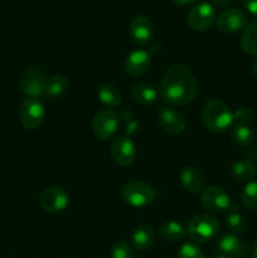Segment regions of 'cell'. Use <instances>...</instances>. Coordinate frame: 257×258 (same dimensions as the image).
<instances>
[{"mask_svg": "<svg viewBox=\"0 0 257 258\" xmlns=\"http://www.w3.org/2000/svg\"><path fill=\"white\" fill-rule=\"evenodd\" d=\"M198 95V82L185 64H173L165 71L159 86V98L168 106H185Z\"/></svg>", "mask_w": 257, "mask_h": 258, "instance_id": "6da1fadb", "label": "cell"}, {"mask_svg": "<svg viewBox=\"0 0 257 258\" xmlns=\"http://www.w3.org/2000/svg\"><path fill=\"white\" fill-rule=\"evenodd\" d=\"M202 120L209 133L223 134L233 125V112L226 102L218 98H212L204 105Z\"/></svg>", "mask_w": 257, "mask_h": 258, "instance_id": "7a4b0ae2", "label": "cell"}, {"mask_svg": "<svg viewBox=\"0 0 257 258\" xmlns=\"http://www.w3.org/2000/svg\"><path fill=\"white\" fill-rule=\"evenodd\" d=\"M219 222L209 213L198 214L189 222L186 233L197 243H207L218 234Z\"/></svg>", "mask_w": 257, "mask_h": 258, "instance_id": "3957f363", "label": "cell"}, {"mask_svg": "<svg viewBox=\"0 0 257 258\" xmlns=\"http://www.w3.org/2000/svg\"><path fill=\"white\" fill-rule=\"evenodd\" d=\"M122 198L128 206L141 208L151 204L155 199V190L148 183L140 180H133L125 184L122 188Z\"/></svg>", "mask_w": 257, "mask_h": 258, "instance_id": "277c9868", "label": "cell"}, {"mask_svg": "<svg viewBox=\"0 0 257 258\" xmlns=\"http://www.w3.org/2000/svg\"><path fill=\"white\" fill-rule=\"evenodd\" d=\"M47 77L39 67H29L20 78V90L28 98H42L45 96Z\"/></svg>", "mask_w": 257, "mask_h": 258, "instance_id": "5b68a950", "label": "cell"}, {"mask_svg": "<svg viewBox=\"0 0 257 258\" xmlns=\"http://www.w3.org/2000/svg\"><path fill=\"white\" fill-rule=\"evenodd\" d=\"M120 122V115L113 110H103L95 115L92 120V131L101 141H107L116 134Z\"/></svg>", "mask_w": 257, "mask_h": 258, "instance_id": "8992f818", "label": "cell"}, {"mask_svg": "<svg viewBox=\"0 0 257 258\" xmlns=\"http://www.w3.org/2000/svg\"><path fill=\"white\" fill-rule=\"evenodd\" d=\"M216 20V9L207 2L194 4L188 13V25L194 32H206Z\"/></svg>", "mask_w": 257, "mask_h": 258, "instance_id": "52a82bcc", "label": "cell"}, {"mask_svg": "<svg viewBox=\"0 0 257 258\" xmlns=\"http://www.w3.org/2000/svg\"><path fill=\"white\" fill-rule=\"evenodd\" d=\"M45 117L44 105L40 98H27L19 108V121L27 130H35Z\"/></svg>", "mask_w": 257, "mask_h": 258, "instance_id": "ba28073f", "label": "cell"}, {"mask_svg": "<svg viewBox=\"0 0 257 258\" xmlns=\"http://www.w3.org/2000/svg\"><path fill=\"white\" fill-rule=\"evenodd\" d=\"M202 203L209 213L219 214L231 211V198L224 189L217 185H209L202 190Z\"/></svg>", "mask_w": 257, "mask_h": 258, "instance_id": "9c48e42d", "label": "cell"}, {"mask_svg": "<svg viewBox=\"0 0 257 258\" xmlns=\"http://www.w3.org/2000/svg\"><path fill=\"white\" fill-rule=\"evenodd\" d=\"M158 123L164 131L171 135H180L186 130V118L180 111L171 106H161L158 111Z\"/></svg>", "mask_w": 257, "mask_h": 258, "instance_id": "30bf717a", "label": "cell"}, {"mask_svg": "<svg viewBox=\"0 0 257 258\" xmlns=\"http://www.w3.org/2000/svg\"><path fill=\"white\" fill-rule=\"evenodd\" d=\"M247 25V15L238 8L224 9L217 18V28L224 34H234L243 30Z\"/></svg>", "mask_w": 257, "mask_h": 258, "instance_id": "8fae6325", "label": "cell"}, {"mask_svg": "<svg viewBox=\"0 0 257 258\" xmlns=\"http://www.w3.org/2000/svg\"><path fill=\"white\" fill-rule=\"evenodd\" d=\"M70 203V196L59 186H50L44 189L39 196V204L43 211L48 213H59L65 211Z\"/></svg>", "mask_w": 257, "mask_h": 258, "instance_id": "7c38bea8", "label": "cell"}, {"mask_svg": "<svg viewBox=\"0 0 257 258\" xmlns=\"http://www.w3.org/2000/svg\"><path fill=\"white\" fill-rule=\"evenodd\" d=\"M111 156L120 166H128L136 158V146L128 136H118L111 144Z\"/></svg>", "mask_w": 257, "mask_h": 258, "instance_id": "4fadbf2b", "label": "cell"}, {"mask_svg": "<svg viewBox=\"0 0 257 258\" xmlns=\"http://www.w3.org/2000/svg\"><path fill=\"white\" fill-rule=\"evenodd\" d=\"M151 67V57L146 50L135 49L126 55L125 71L131 77H141Z\"/></svg>", "mask_w": 257, "mask_h": 258, "instance_id": "5bb4252c", "label": "cell"}, {"mask_svg": "<svg viewBox=\"0 0 257 258\" xmlns=\"http://www.w3.org/2000/svg\"><path fill=\"white\" fill-rule=\"evenodd\" d=\"M128 33L133 42L138 45H146L153 38V24L150 19L144 15H136L128 25Z\"/></svg>", "mask_w": 257, "mask_h": 258, "instance_id": "9a60e30c", "label": "cell"}, {"mask_svg": "<svg viewBox=\"0 0 257 258\" xmlns=\"http://www.w3.org/2000/svg\"><path fill=\"white\" fill-rule=\"evenodd\" d=\"M218 249L229 258H244L249 248L246 242L234 233H226L219 238Z\"/></svg>", "mask_w": 257, "mask_h": 258, "instance_id": "2e32d148", "label": "cell"}, {"mask_svg": "<svg viewBox=\"0 0 257 258\" xmlns=\"http://www.w3.org/2000/svg\"><path fill=\"white\" fill-rule=\"evenodd\" d=\"M180 183L189 193H199L204 189V176L196 166H185L180 171Z\"/></svg>", "mask_w": 257, "mask_h": 258, "instance_id": "e0dca14e", "label": "cell"}, {"mask_svg": "<svg viewBox=\"0 0 257 258\" xmlns=\"http://www.w3.org/2000/svg\"><path fill=\"white\" fill-rule=\"evenodd\" d=\"M131 242L138 251H148L155 243V231L149 224H140L131 234Z\"/></svg>", "mask_w": 257, "mask_h": 258, "instance_id": "ac0fdd59", "label": "cell"}, {"mask_svg": "<svg viewBox=\"0 0 257 258\" xmlns=\"http://www.w3.org/2000/svg\"><path fill=\"white\" fill-rule=\"evenodd\" d=\"M133 97L139 105L144 107H150L155 105L158 101L159 92L149 83L139 82L133 87Z\"/></svg>", "mask_w": 257, "mask_h": 258, "instance_id": "d6986e66", "label": "cell"}, {"mask_svg": "<svg viewBox=\"0 0 257 258\" xmlns=\"http://www.w3.org/2000/svg\"><path fill=\"white\" fill-rule=\"evenodd\" d=\"M231 176L237 181H249L257 173V166L251 159H239L231 165Z\"/></svg>", "mask_w": 257, "mask_h": 258, "instance_id": "ffe728a7", "label": "cell"}, {"mask_svg": "<svg viewBox=\"0 0 257 258\" xmlns=\"http://www.w3.org/2000/svg\"><path fill=\"white\" fill-rule=\"evenodd\" d=\"M231 130V139L234 144L242 148L252 145L254 141V131L248 123H233Z\"/></svg>", "mask_w": 257, "mask_h": 258, "instance_id": "44dd1931", "label": "cell"}, {"mask_svg": "<svg viewBox=\"0 0 257 258\" xmlns=\"http://www.w3.org/2000/svg\"><path fill=\"white\" fill-rule=\"evenodd\" d=\"M241 47L246 54L257 55V19L249 22L243 29Z\"/></svg>", "mask_w": 257, "mask_h": 258, "instance_id": "7402d4cb", "label": "cell"}, {"mask_svg": "<svg viewBox=\"0 0 257 258\" xmlns=\"http://www.w3.org/2000/svg\"><path fill=\"white\" fill-rule=\"evenodd\" d=\"M186 233V229L184 226L179 222L175 221H168L165 223L161 224L160 229H159V234L164 241L168 242H178L184 238Z\"/></svg>", "mask_w": 257, "mask_h": 258, "instance_id": "603a6c76", "label": "cell"}, {"mask_svg": "<svg viewBox=\"0 0 257 258\" xmlns=\"http://www.w3.org/2000/svg\"><path fill=\"white\" fill-rule=\"evenodd\" d=\"M68 86L70 83L66 76L53 75L52 77L48 78L45 83V96H48L50 100L58 98L68 90Z\"/></svg>", "mask_w": 257, "mask_h": 258, "instance_id": "cb8c5ba5", "label": "cell"}, {"mask_svg": "<svg viewBox=\"0 0 257 258\" xmlns=\"http://www.w3.org/2000/svg\"><path fill=\"white\" fill-rule=\"evenodd\" d=\"M98 100L108 108H117L121 105V93L115 86L103 85L98 88Z\"/></svg>", "mask_w": 257, "mask_h": 258, "instance_id": "d4e9b609", "label": "cell"}, {"mask_svg": "<svg viewBox=\"0 0 257 258\" xmlns=\"http://www.w3.org/2000/svg\"><path fill=\"white\" fill-rule=\"evenodd\" d=\"M241 199L246 208L257 209V180H251L244 185Z\"/></svg>", "mask_w": 257, "mask_h": 258, "instance_id": "484cf974", "label": "cell"}, {"mask_svg": "<svg viewBox=\"0 0 257 258\" xmlns=\"http://www.w3.org/2000/svg\"><path fill=\"white\" fill-rule=\"evenodd\" d=\"M226 223L233 233H242L247 229V219L239 212L231 211L226 217Z\"/></svg>", "mask_w": 257, "mask_h": 258, "instance_id": "4316f807", "label": "cell"}, {"mask_svg": "<svg viewBox=\"0 0 257 258\" xmlns=\"http://www.w3.org/2000/svg\"><path fill=\"white\" fill-rule=\"evenodd\" d=\"M178 258H206L203 251L194 243H184L178 249Z\"/></svg>", "mask_w": 257, "mask_h": 258, "instance_id": "83f0119b", "label": "cell"}, {"mask_svg": "<svg viewBox=\"0 0 257 258\" xmlns=\"http://www.w3.org/2000/svg\"><path fill=\"white\" fill-rule=\"evenodd\" d=\"M112 258H133L131 246L125 241H118L112 247Z\"/></svg>", "mask_w": 257, "mask_h": 258, "instance_id": "f1b7e54d", "label": "cell"}, {"mask_svg": "<svg viewBox=\"0 0 257 258\" xmlns=\"http://www.w3.org/2000/svg\"><path fill=\"white\" fill-rule=\"evenodd\" d=\"M253 112L249 107H238L233 112V123H251Z\"/></svg>", "mask_w": 257, "mask_h": 258, "instance_id": "f546056e", "label": "cell"}, {"mask_svg": "<svg viewBox=\"0 0 257 258\" xmlns=\"http://www.w3.org/2000/svg\"><path fill=\"white\" fill-rule=\"evenodd\" d=\"M126 133H127L128 138L139 133V122L135 118H130V120L126 121Z\"/></svg>", "mask_w": 257, "mask_h": 258, "instance_id": "4dcf8cb0", "label": "cell"}, {"mask_svg": "<svg viewBox=\"0 0 257 258\" xmlns=\"http://www.w3.org/2000/svg\"><path fill=\"white\" fill-rule=\"evenodd\" d=\"M242 5L249 14L257 17V0H242Z\"/></svg>", "mask_w": 257, "mask_h": 258, "instance_id": "1f68e13d", "label": "cell"}, {"mask_svg": "<svg viewBox=\"0 0 257 258\" xmlns=\"http://www.w3.org/2000/svg\"><path fill=\"white\" fill-rule=\"evenodd\" d=\"M171 2L176 5H180V7H185V5L193 4V3H196L197 0H171Z\"/></svg>", "mask_w": 257, "mask_h": 258, "instance_id": "d6a6232c", "label": "cell"}, {"mask_svg": "<svg viewBox=\"0 0 257 258\" xmlns=\"http://www.w3.org/2000/svg\"><path fill=\"white\" fill-rule=\"evenodd\" d=\"M211 3H213V4L218 5V7H226V5L231 4L233 0H209Z\"/></svg>", "mask_w": 257, "mask_h": 258, "instance_id": "836d02e7", "label": "cell"}, {"mask_svg": "<svg viewBox=\"0 0 257 258\" xmlns=\"http://www.w3.org/2000/svg\"><path fill=\"white\" fill-rule=\"evenodd\" d=\"M252 253H253V258H257V239L253 243V248H252Z\"/></svg>", "mask_w": 257, "mask_h": 258, "instance_id": "e575fe53", "label": "cell"}, {"mask_svg": "<svg viewBox=\"0 0 257 258\" xmlns=\"http://www.w3.org/2000/svg\"><path fill=\"white\" fill-rule=\"evenodd\" d=\"M212 258H229L228 256H226V254H223V253H221V252H219V253H217V254H214L213 257Z\"/></svg>", "mask_w": 257, "mask_h": 258, "instance_id": "d590c367", "label": "cell"}, {"mask_svg": "<svg viewBox=\"0 0 257 258\" xmlns=\"http://www.w3.org/2000/svg\"><path fill=\"white\" fill-rule=\"evenodd\" d=\"M252 71H253L254 75L257 76V59L253 62V66H252Z\"/></svg>", "mask_w": 257, "mask_h": 258, "instance_id": "8d00e7d4", "label": "cell"}]
</instances>
